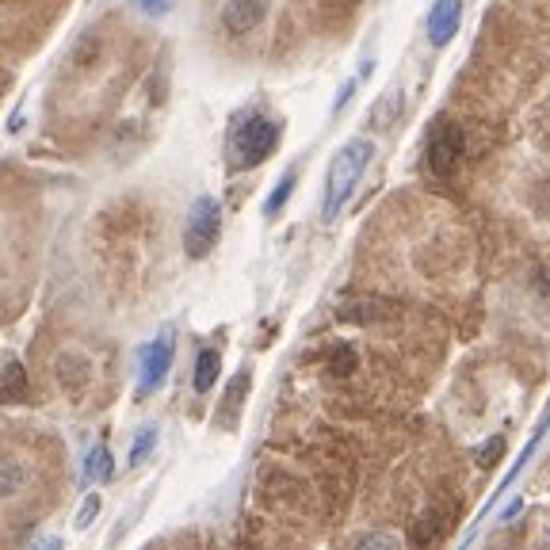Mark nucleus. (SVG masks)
Wrapping results in <instances>:
<instances>
[{"mask_svg":"<svg viewBox=\"0 0 550 550\" xmlns=\"http://www.w3.org/2000/svg\"><path fill=\"white\" fill-rule=\"evenodd\" d=\"M360 543L363 547H394V539H390V535H363Z\"/></svg>","mask_w":550,"mask_h":550,"instance_id":"nucleus-20","label":"nucleus"},{"mask_svg":"<svg viewBox=\"0 0 550 550\" xmlns=\"http://www.w3.org/2000/svg\"><path fill=\"white\" fill-rule=\"evenodd\" d=\"M218 233H222V207L211 195H199L188 211V226H184V253L191 260H203L214 253L218 245Z\"/></svg>","mask_w":550,"mask_h":550,"instance_id":"nucleus-3","label":"nucleus"},{"mask_svg":"<svg viewBox=\"0 0 550 550\" xmlns=\"http://www.w3.org/2000/svg\"><path fill=\"white\" fill-rule=\"evenodd\" d=\"M501 447H505L501 440H493V447H486V451H482V466H493V463H497L493 455H501Z\"/></svg>","mask_w":550,"mask_h":550,"instance_id":"nucleus-21","label":"nucleus"},{"mask_svg":"<svg viewBox=\"0 0 550 550\" xmlns=\"http://www.w3.org/2000/svg\"><path fill=\"white\" fill-rule=\"evenodd\" d=\"M96 512H100V497L92 493V497H85V505H81V512H77V528H88V524L96 520Z\"/></svg>","mask_w":550,"mask_h":550,"instance_id":"nucleus-18","label":"nucleus"},{"mask_svg":"<svg viewBox=\"0 0 550 550\" xmlns=\"http://www.w3.org/2000/svg\"><path fill=\"white\" fill-rule=\"evenodd\" d=\"M440 535H444V520L436 512H424V516H417L413 531H409V543L413 547H428V543H440Z\"/></svg>","mask_w":550,"mask_h":550,"instance_id":"nucleus-11","label":"nucleus"},{"mask_svg":"<svg viewBox=\"0 0 550 550\" xmlns=\"http://www.w3.org/2000/svg\"><path fill=\"white\" fill-rule=\"evenodd\" d=\"M291 191H295V172H287L283 180H279V188L268 195V203H264V211L268 214H279L287 207V199H291Z\"/></svg>","mask_w":550,"mask_h":550,"instance_id":"nucleus-16","label":"nucleus"},{"mask_svg":"<svg viewBox=\"0 0 550 550\" xmlns=\"http://www.w3.org/2000/svg\"><path fill=\"white\" fill-rule=\"evenodd\" d=\"M27 398V367L12 352H0V405H16Z\"/></svg>","mask_w":550,"mask_h":550,"instance_id":"nucleus-8","label":"nucleus"},{"mask_svg":"<svg viewBox=\"0 0 550 550\" xmlns=\"http://www.w3.org/2000/svg\"><path fill=\"white\" fill-rule=\"evenodd\" d=\"M218 371H222V356H218L214 348H203V352L195 356V379H191L195 394H211Z\"/></svg>","mask_w":550,"mask_h":550,"instance_id":"nucleus-9","label":"nucleus"},{"mask_svg":"<svg viewBox=\"0 0 550 550\" xmlns=\"http://www.w3.org/2000/svg\"><path fill=\"white\" fill-rule=\"evenodd\" d=\"M371 157H375V146L367 138H352V142L340 146V153L329 165V176H325V199H321V218L325 222H337V214L352 199V191L360 184L363 169L371 165Z\"/></svg>","mask_w":550,"mask_h":550,"instance_id":"nucleus-1","label":"nucleus"},{"mask_svg":"<svg viewBox=\"0 0 550 550\" xmlns=\"http://www.w3.org/2000/svg\"><path fill=\"white\" fill-rule=\"evenodd\" d=\"M279 142V123L260 115V111H249L241 115L230 130V165L233 169H256L268 153Z\"/></svg>","mask_w":550,"mask_h":550,"instance_id":"nucleus-2","label":"nucleus"},{"mask_svg":"<svg viewBox=\"0 0 550 550\" xmlns=\"http://www.w3.org/2000/svg\"><path fill=\"white\" fill-rule=\"evenodd\" d=\"M142 4V12H149V16H165L172 8V0H138Z\"/></svg>","mask_w":550,"mask_h":550,"instance_id":"nucleus-19","label":"nucleus"},{"mask_svg":"<svg viewBox=\"0 0 550 550\" xmlns=\"http://www.w3.org/2000/svg\"><path fill=\"white\" fill-rule=\"evenodd\" d=\"M459 20H463V4L459 0H436V8L428 12V39L432 46H447L459 31Z\"/></svg>","mask_w":550,"mask_h":550,"instance_id":"nucleus-7","label":"nucleus"},{"mask_svg":"<svg viewBox=\"0 0 550 550\" xmlns=\"http://www.w3.org/2000/svg\"><path fill=\"white\" fill-rule=\"evenodd\" d=\"M172 333H161V337L142 348V360H138V394H149L157 390L161 382L169 379V367H172Z\"/></svg>","mask_w":550,"mask_h":550,"instance_id":"nucleus-5","label":"nucleus"},{"mask_svg":"<svg viewBox=\"0 0 550 550\" xmlns=\"http://www.w3.org/2000/svg\"><path fill=\"white\" fill-rule=\"evenodd\" d=\"M111 474H115L111 451H107V447H92V451H88V459H85V482H92V486H104Z\"/></svg>","mask_w":550,"mask_h":550,"instance_id":"nucleus-10","label":"nucleus"},{"mask_svg":"<svg viewBox=\"0 0 550 550\" xmlns=\"http://www.w3.org/2000/svg\"><path fill=\"white\" fill-rule=\"evenodd\" d=\"M398 115H402V92H386L379 100V107H375V130H390L394 123H398Z\"/></svg>","mask_w":550,"mask_h":550,"instance_id":"nucleus-12","label":"nucleus"},{"mask_svg":"<svg viewBox=\"0 0 550 550\" xmlns=\"http://www.w3.org/2000/svg\"><path fill=\"white\" fill-rule=\"evenodd\" d=\"M264 16H268V0H226L222 23L233 35H245V31H256Z\"/></svg>","mask_w":550,"mask_h":550,"instance_id":"nucleus-6","label":"nucleus"},{"mask_svg":"<svg viewBox=\"0 0 550 550\" xmlns=\"http://www.w3.org/2000/svg\"><path fill=\"white\" fill-rule=\"evenodd\" d=\"M356 352H352V348H348V344H340L337 352H333V356H329V371H333V375H352V367H356Z\"/></svg>","mask_w":550,"mask_h":550,"instance_id":"nucleus-17","label":"nucleus"},{"mask_svg":"<svg viewBox=\"0 0 550 550\" xmlns=\"http://www.w3.org/2000/svg\"><path fill=\"white\" fill-rule=\"evenodd\" d=\"M463 161V130L451 119H436V127L428 134V169L436 176H451Z\"/></svg>","mask_w":550,"mask_h":550,"instance_id":"nucleus-4","label":"nucleus"},{"mask_svg":"<svg viewBox=\"0 0 550 550\" xmlns=\"http://www.w3.org/2000/svg\"><path fill=\"white\" fill-rule=\"evenodd\" d=\"M153 447H157V424H146V428L138 432L134 447H130V466H142V463H146Z\"/></svg>","mask_w":550,"mask_h":550,"instance_id":"nucleus-15","label":"nucleus"},{"mask_svg":"<svg viewBox=\"0 0 550 550\" xmlns=\"http://www.w3.org/2000/svg\"><path fill=\"white\" fill-rule=\"evenodd\" d=\"M23 486V466L12 455H0V497H12Z\"/></svg>","mask_w":550,"mask_h":550,"instance_id":"nucleus-13","label":"nucleus"},{"mask_svg":"<svg viewBox=\"0 0 550 550\" xmlns=\"http://www.w3.org/2000/svg\"><path fill=\"white\" fill-rule=\"evenodd\" d=\"M245 390H249V371H241V375L230 382V390H226V409H222V424L237 421V405H241V394H245Z\"/></svg>","mask_w":550,"mask_h":550,"instance_id":"nucleus-14","label":"nucleus"}]
</instances>
